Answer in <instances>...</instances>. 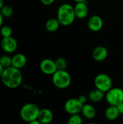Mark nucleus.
<instances>
[{"label":"nucleus","instance_id":"obj_1","mask_svg":"<svg viewBox=\"0 0 123 124\" xmlns=\"http://www.w3.org/2000/svg\"><path fill=\"white\" fill-rule=\"evenodd\" d=\"M1 81L6 87L15 89L21 85L22 82V75L20 69L10 66L4 68L1 77Z\"/></svg>","mask_w":123,"mask_h":124},{"label":"nucleus","instance_id":"obj_2","mask_svg":"<svg viewBox=\"0 0 123 124\" xmlns=\"http://www.w3.org/2000/svg\"><path fill=\"white\" fill-rule=\"evenodd\" d=\"M75 13L74 7L69 4H63L59 6L57 10V17L59 22L62 25H70L75 20Z\"/></svg>","mask_w":123,"mask_h":124},{"label":"nucleus","instance_id":"obj_3","mask_svg":"<svg viewBox=\"0 0 123 124\" xmlns=\"http://www.w3.org/2000/svg\"><path fill=\"white\" fill-rule=\"evenodd\" d=\"M40 110L41 109L36 104L27 103L24 105L20 109V118L25 122L30 124L33 121L38 119Z\"/></svg>","mask_w":123,"mask_h":124},{"label":"nucleus","instance_id":"obj_4","mask_svg":"<svg viewBox=\"0 0 123 124\" xmlns=\"http://www.w3.org/2000/svg\"><path fill=\"white\" fill-rule=\"evenodd\" d=\"M52 82L58 89H66L71 84V76L66 70H57L52 75Z\"/></svg>","mask_w":123,"mask_h":124},{"label":"nucleus","instance_id":"obj_5","mask_svg":"<svg viewBox=\"0 0 123 124\" xmlns=\"http://www.w3.org/2000/svg\"><path fill=\"white\" fill-rule=\"evenodd\" d=\"M94 84L96 89L106 93L112 88V81L107 74L99 73L95 77Z\"/></svg>","mask_w":123,"mask_h":124},{"label":"nucleus","instance_id":"obj_6","mask_svg":"<svg viewBox=\"0 0 123 124\" xmlns=\"http://www.w3.org/2000/svg\"><path fill=\"white\" fill-rule=\"evenodd\" d=\"M105 98L109 105L117 106L123 102V90L120 88H111L106 92Z\"/></svg>","mask_w":123,"mask_h":124},{"label":"nucleus","instance_id":"obj_7","mask_svg":"<svg viewBox=\"0 0 123 124\" xmlns=\"http://www.w3.org/2000/svg\"><path fill=\"white\" fill-rule=\"evenodd\" d=\"M83 104L78 98H71L67 100L65 103V110L70 115L78 114L81 113Z\"/></svg>","mask_w":123,"mask_h":124},{"label":"nucleus","instance_id":"obj_8","mask_svg":"<svg viewBox=\"0 0 123 124\" xmlns=\"http://www.w3.org/2000/svg\"><path fill=\"white\" fill-rule=\"evenodd\" d=\"M1 47L6 53L11 54L17 50V42L12 36L8 37H2L1 41Z\"/></svg>","mask_w":123,"mask_h":124},{"label":"nucleus","instance_id":"obj_9","mask_svg":"<svg viewBox=\"0 0 123 124\" xmlns=\"http://www.w3.org/2000/svg\"><path fill=\"white\" fill-rule=\"evenodd\" d=\"M40 69L46 75H53L57 70L55 61L51 59L43 60L40 63Z\"/></svg>","mask_w":123,"mask_h":124},{"label":"nucleus","instance_id":"obj_10","mask_svg":"<svg viewBox=\"0 0 123 124\" xmlns=\"http://www.w3.org/2000/svg\"><path fill=\"white\" fill-rule=\"evenodd\" d=\"M104 25V22L102 18L97 15L91 16L88 20V27L89 30L94 32L99 31Z\"/></svg>","mask_w":123,"mask_h":124},{"label":"nucleus","instance_id":"obj_11","mask_svg":"<svg viewBox=\"0 0 123 124\" xmlns=\"http://www.w3.org/2000/svg\"><path fill=\"white\" fill-rule=\"evenodd\" d=\"M74 10L76 17L80 19L86 17L88 13V8L86 1L76 2L75 5L74 6Z\"/></svg>","mask_w":123,"mask_h":124},{"label":"nucleus","instance_id":"obj_12","mask_svg":"<svg viewBox=\"0 0 123 124\" xmlns=\"http://www.w3.org/2000/svg\"><path fill=\"white\" fill-rule=\"evenodd\" d=\"M92 56H93V58L96 61L102 62L104 60H106V58L108 56L107 49L105 46H96L93 51Z\"/></svg>","mask_w":123,"mask_h":124},{"label":"nucleus","instance_id":"obj_13","mask_svg":"<svg viewBox=\"0 0 123 124\" xmlns=\"http://www.w3.org/2000/svg\"><path fill=\"white\" fill-rule=\"evenodd\" d=\"M54 118L53 113L47 108H43L40 110L38 119L41 124H50Z\"/></svg>","mask_w":123,"mask_h":124},{"label":"nucleus","instance_id":"obj_14","mask_svg":"<svg viewBox=\"0 0 123 124\" xmlns=\"http://www.w3.org/2000/svg\"><path fill=\"white\" fill-rule=\"evenodd\" d=\"M27 63V58L25 54L21 53H17L12 57V66L17 68L21 69L25 66Z\"/></svg>","mask_w":123,"mask_h":124},{"label":"nucleus","instance_id":"obj_15","mask_svg":"<svg viewBox=\"0 0 123 124\" xmlns=\"http://www.w3.org/2000/svg\"><path fill=\"white\" fill-rule=\"evenodd\" d=\"M81 113H82L83 116L88 120L93 119L96 116V109L94 108L93 105L90 104H84L83 106Z\"/></svg>","mask_w":123,"mask_h":124},{"label":"nucleus","instance_id":"obj_16","mask_svg":"<svg viewBox=\"0 0 123 124\" xmlns=\"http://www.w3.org/2000/svg\"><path fill=\"white\" fill-rule=\"evenodd\" d=\"M105 117L109 121H115L116 120L119 116L120 115L117 107L115 105H109L105 110L104 113Z\"/></svg>","mask_w":123,"mask_h":124},{"label":"nucleus","instance_id":"obj_17","mask_svg":"<svg viewBox=\"0 0 123 124\" xmlns=\"http://www.w3.org/2000/svg\"><path fill=\"white\" fill-rule=\"evenodd\" d=\"M104 97V92L96 88L95 89L91 90L88 95V100L92 102H99L101 101Z\"/></svg>","mask_w":123,"mask_h":124},{"label":"nucleus","instance_id":"obj_18","mask_svg":"<svg viewBox=\"0 0 123 124\" xmlns=\"http://www.w3.org/2000/svg\"><path fill=\"white\" fill-rule=\"evenodd\" d=\"M60 25L57 18H50L46 21L45 27L49 32H55L59 29Z\"/></svg>","mask_w":123,"mask_h":124},{"label":"nucleus","instance_id":"obj_19","mask_svg":"<svg viewBox=\"0 0 123 124\" xmlns=\"http://www.w3.org/2000/svg\"><path fill=\"white\" fill-rule=\"evenodd\" d=\"M0 12L4 17H10L13 15V9L9 5H4L0 9Z\"/></svg>","mask_w":123,"mask_h":124},{"label":"nucleus","instance_id":"obj_20","mask_svg":"<svg viewBox=\"0 0 123 124\" xmlns=\"http://www.w3.org/2000/svg\"><path fill=\"white\" fill-rule=\"evenodd\" d=\"M0 64L4 68L12 66V57L9 55H2L0 57Z\"/></svg>","mask_w":123,"mask_h":124},{"label":"nucleus","instance_id":"obj_21","mask_svg":"<svg viewBox=\"0 0 123 124\" xmlns=\"http://www.w3.org/2000/svg\"><path fill=\"white\" fill-rule=\"evenodd\" d=\"M67 123L68 124H81L83 123V119L79 113L73 114L70 115V118H68Z\"/></svg>","mask_w":123,"mask_h":124},{"label":"nucleus","instance_id":"obj_22","mask_svg":"<svg viewBox=\"0 0 123 124\" xmlns=\"http://www.w3.org/2000/svg\"><path fill=\"white\" fill-rule=\"evenodd\" d=\"M56 66L57 70H65L67 66L66 60L63 57H59L55 60Z\"/></svg>","mask_w":123,"mask_h":124},{"label":"nucleus","instance_id":"obj_23","mask_svg":"<svg viewBox=\"0 0 123 124\" xmlns=\"http://www.w3.org/2000/svg\"><path fill=\"white\" fill-rule=\"evenodd\" d=\"M0 33L2 37H8L11 36L12 34V28L8 25H4L1 27Z\"/></svg>","mask_w":123,"mask_h":124},{"label":"nucleus","instance_id":"obj_24","mask_svg":"<svg viewBox=\"0 0 123 124\" xmlns=\"http://www.w3.org/2000/svg\"><path fill=\"white\" fill-rule=\"evenodd\" d=\"M54 1H55V0H41V2L43 4L48 6V5L52 4L54 2Z\"/></svg>","mask_w":123,"mask_h":124},{"label":"nucleus","instance_id":"obj_25","mask_svg":"<svg viewBox=\"0 0 123 124\" xmlns=\"http://www.w3.org/2000/svg\"><path fill=\"white\" fill-rule=\"evenodd\" d=\"M87 99H88V97L86 96V95H80L79 97H78V100L84 105V104H86V101H87Z\"/></svg>","mask_w":123,"mask_h":124},{"label":"nucleus","instance_id":"obj_26","mask_svg":"<svg viewBox=\"0 0 123 124\" xmlns=\"http://www.w3.org/2000/svg\"><path fill=\"white\" fill-rule=\"evenodd\" d=\"M117 109H118L120 113V114H123V102H120L119 105H117Z\"/></svg>","mask_w":123,"mask_h":124},{"label":"nucleus","instance_id":"obj_27","mask_svg":"<svg viewBox=\"0 0 123 124\" xmlns=\"http://www.w3.org/2000/svg\"><path fill=\"white\" fill-rule=\"evenodd\" d=\"M3 22H4V17H3V15H1V13L0 12V28L2 26Z\"/></svg>","mask_w":123,"mask_h":124},{"label":"nucleus","instance_id":"obj_28","mask_svg":"<svg viewBox=\"0 0 123 124\" xmlns=\"http://www.w3.org/2000/svg\"><path fill=\"white\" fill-rule=\"evenodd\" d=\"M4 68H3V66L0 64V79H1V75L3 73V71H4Z\"/></svg>","mask_w":123,"mask_h":124},{"label":"nucleus","instance_id":"obj_29","mask_svg":"<svg viewBox=\"0 0 123 124\" xmlns=\"http://www.w3.org/2000/svg\"><path fill=\"white\" fill-rule=\"evenodd\" d=\"M4 0H0V9H1V7L4 6Z\"/></svg>","mask_w":123,"mask_h":124},{"label":"nucleus","instance_id":"obj_30","mask_svg":"<svg viewBox=\"0 0 123 124\" xmlns=\"http://www.w3.org/2000/svg\"><path fill=\"white\" fill-rule=\"evenodd\" d=\"M73 1H75V2H80V1H85L86 0H73Z\"/></svg>","mask_w":123,"mask_h":124}]
</instances>
